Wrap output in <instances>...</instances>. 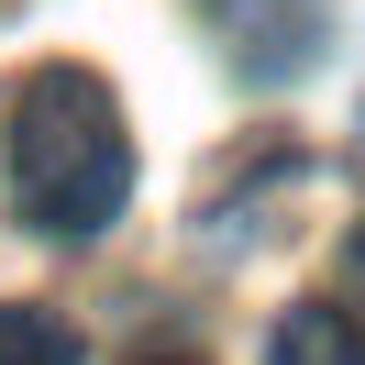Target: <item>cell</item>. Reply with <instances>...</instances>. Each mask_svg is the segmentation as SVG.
I'll return each mask as SVG.
<instances>
[{"instance_id":"obj_1","label":"cell","mask_w":365,"mask_h":365,"mask_svg":"<svg viewBox=\"0 0 365 365\" xmlns=\"http://www.w3.org/2000/svg\"><path fill=\"white\" fill-rule=\"evenodd\" d=\"M11 200L56 244H89V232L122 222V200H133V133H122V100L89 67H34L11 89Z\"/></svg>"},{"instance_id":"obj_2","label":"cell","mask_w":365,"mask_h":365,"mask_svg":"<svg viewBox=\"0 0 365 365\" xmlns=\"http://www.w3.org/2000/svg\"><path fill=\"white\" fill-rule=\"evenodd\" d=\"M200 11H210L222 67L255 78V89H288V78L321 67V45H332V11H321V0H200Z\"/></svg>"},{"instance_id":"obj_3","label":"cell","mask_w":365,"mask_h":365,"mask_svg":"<svg viewBox=\"0 0 365 365\" xmlns=\"http://www.w3.org/2000/svg\"><path fill=\"white\" fill-rule=\"evenodd\" d=\"M266 365H365V321L343 310V299H299V310L277 321Z\"/></svg>"},{"instance_id":"obj_4","label":"cell","mask_w":365,"mask_h":365,"mask_svg":"<svg viewBox=\"0 0 365 365\" xmlns=\"http://www.w3.org/2000/svg\"><path fill=\"white\" fill-rule=\"evenodd\" d=\"M0 365H78V332L34 299H0Z\"/></svg>"},{"instance_id":"obj_5","label":"cell","mask_w":365,"mask_h":365,"mask_svg":"<svg viewBox=\"0 0 365 365\" xmlns=\"http://www.w3.org/2000/svg\"><path fill=\"white\" fill-rule=\"evenodd\" d=\"M343 310L365 321V222H354V244H343Z\"/></svg>"},{"instance_id":"obj_6","label":"cell","mask_w":365,"mask_h":365,"mask_svg":"<svg viewBox=\"0 0 365 365\" xmlns=\"http://www.w3.org/2000/svg\"><path fill=\"white\" fill-rule=\"evenodd\" d=\"M133 365H200V354H188V343H144Z\"/></svg>"}]
</instances>
